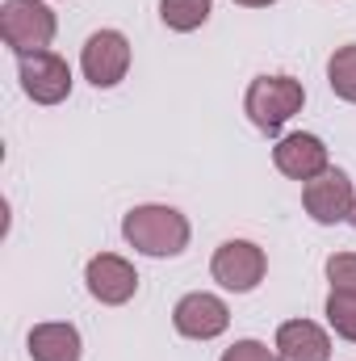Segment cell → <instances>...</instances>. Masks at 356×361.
<instances>
[{"instance_id":"8992f818","label":"cell","mask_w":356,"mask_h":361,"mask_svg":"<svg viewBox=\"0 0 356 361\" xmlns=\"http://www.w3.org/2000/svg\"><path fill=\"white\" fill-rule=\"evenodd\" d=\"M17 72H21V89L38 105H59L72 92V68L68 59H59L55 51H34V55H17Z\"/></svg>"},{"instance_id":"30bf717a","label":"cell","mask_w":356,"mask_h":361,"mask_svg":"<svg viewBox=\"0 0 356 361\" xmlns=\"http://www.w3.org/2000/svg\"><path fill=\"white\" fill-rule=\"evenodd\" d=\"M84 281H89V294L96 302H105V307H122V302H130L134 290H139L134 265H130L126 257H117V252L92 257L89 269H84Z\"/></svg>"},{"instance_id":"5bb4252c","label":"cell","mask_w":356,"mask_h":361,"mask_svg":"<svg viewBox=\"0 0 356 361\" xmlns=\"http://www.w3.org/2000/svg\"><path fill=\"white\" fill-rule=\"evenodd\" d=\"M327 85L340 101H352L356 105V42L340 47L331 59H327Z\"/></svg>"},{"instance_id":"9a60e30c","label":"cell","mask_w":356,"mask_h":361,"mask_svg":"<svg viewBox=\"0 0 356 361\" xmlns=\"http://www.w3.org/2000/svg\"><path fill=\"white\" fill-rule=\"evenodd\" d=\"M327 324H331V332L340 341L356 345V294H344V290L327 294Z\"/></svg>"},{"instance_id":"4fadbf2b","label":"cell","mask_w":356,"mask_h":361,"mask_svg":"<svg viewBox=\"0 0 356 361\" xmlns=\"http://www.w3.org/2000/svg\"><path fill=\"white\" fill-rule=\"evenodd\" d=\"M210 13H214V0H160V17H164V25L177 30V34L201 30V25L210 21Z\"/></svg>"},{"instance_id":"e0dca14e","label":"cell","mask_w":356,"mask_h":361,"mask_svg":"<svg viewBox=\"0 0 356 361\" xmlns=\"http://www.w3.org/2000/svg\"><path fill=\"white\" fill-rule=\"evenodd\" d=\"M222 361H281V357H276V349H268L260 341H235L222 353Z\"/></svg>"},{"instance_id":"d6986e66","label":"cell","mask_w":356,"mask_h":361,"mask_svg":"<svg viewBox=\"0 0 356 361\" xmlns=\"http://www.w3.org/2000/svg\"><path fill=\"white\" fill-rule=\"evenodd\" d=\"M348 223H352V227H356V210H352V219H348Z\"/></svg>"},{"instance_id":"8fae6325","label":"cell","mask_w":356,"mask_h":361,"mask_svg":"<svg viewBox=\"0 0 356 361\" xmlns=\"http://www.w3.org/2000/svg\"><path fill=\"white\" fill-rule=\"evenodd\" d=\"M276 357L281 361H331V336L314 319H285L276 328Z\"/></svg>"},{"instance_id":"277c9868","label":"cell","mask_w":356,"mask_h":361,"mask_svg":"<svg viewBox=\"0 0 356 361\" xmlns=\"http://www.w3.org/2000/svg\"><path fill=\"white\" fill-rule=\"evenodd\" d=\"M210 273H214V281H218L222 290H231V294H252V290L265 281L268 257H265V248L252 244V240H227V244L214 252Z\"/></svg>"},{"instance_id":"ba28073f","label":"cell","mask_w":356,"mask_h":361,"mask_svg":"<svg viewBox=\"0 0 356 361\" xmlns=\"http://www.w3.org/2000/svg\"><path fill=\"white\" fill-rule=\"evenodd\" d=\"M172 324H177L180 336H189V341H214V336H222L231 328V307L218 294L193 290V294H184L177 302Z\"/></svg>"},{"instance_id":"9c48e42d","label":"cell","mask_w":356,"mask_h":361,"mask_svg":"<svg viewBox=\"0 0 356 361\" xmlns=\"http://www.w3.org/2000/svg\"><path fill=\"white\" fill-rule=\"evenodd\" d=\"M272 164H276V173H285L289 180H314L331 169V156H327V143L319 135L298 130V135H285L272 147Z\"/></svg>"},{"instance_id":"6da1fadb","label":"cell","mask_w":356,"mask_h":361,"mask_svg":"<svg viewBox=\"0 0 356 361\" xmlns=\"http://www.w3.org/2000/svg\"><path fill=\"white\" fill-rule=\"evenodd\" d=\"M122 235L134 252L143 257H180L189 248V219L177 206H134L122 219Z\"/></svg>"},{"instance_id":"7c38bea8","label":"cell","mask_w":356,"mask_h":361,"mask_svg":"<svg viewBox=\"0 0 356 361\" xmlns=\"http://www.w3.org/2000/svg\"><path fill=\"white\" fill-rule=\"evenodd\" d=\"M25 349H30V357L34 361H80V332H76V324H38V328H30V341H25Z\"/></svg>"},{"instance_id":"7a4b0ae2","label":"cell","mask_w":356,"mask_h":361,"mask_svg":"<svg viewBox=\"0 0 356 361\" xmlns=\"http://www.w3.org/2000/svg\"><path fill=\"white\" fill-rule=\"evenodd\" d=\"M302 105H306V89L293 76H256L248 85V97H243L252 126L265 135H276L293 114H302Z\"/></svg>"},{"instance_id":"5b68a950","label":"cell","mask_w":356,"mask_h":361,"mask_svg":"<svg viewBox=\"0 0 356 361\" xmlns=\"http://www.w3.org/2000/svg\"><path fill=\"white\" fill-rule=\"evenodd\" d=\"M80 68H84V80L96 89L122 85L130 72V38L122 30H96L80 51Z\"/></svg>"},{"instance_id":"ac0fdd59","label":"cell","mask_w":356,"mask_h":361,"mask_svg":"<svg viewBox=\"0 0 356 361\" xmlns=\"http://www.w3.org/2000/svg\"><path fill=\"white\" fill-rule=\"evenodd\" d=\"M235 4H243V8H268V4H276V0H235Z\"/></svg>"},{"instance_id":"2e32d148","label":"cell","mask_w":356,"mask_h":361,"mask_svg":"<svg viewBox=\"0 0 356 361\" xmlns=\"http://www.w3.org/2000/svg\"><path fill=\"white\" fill-rule=\"evenodd\" d=\"M327 281H331V290L356 294V252H336V257H327Z\"/></svg>"},{"instance_id":"52a82bcc","label":"cell","mask_w":356,"mask_h":361,"mask_svg":"<svg viewBox=\"0 0 356 361\" xmlns=\"http://www.w3.org/2000/svg\"><path fill=\"white\" fill-rule=\"evenodd\" d=\"M302 206H306V214H310L314 223H323V227H336V223L352 219L356 193H352V180H348V173L327 169L323 177L306 180V185H302Z\"/></svg>"},{"instance_id":"3957f363","label":"cell","mask_w":356,"mask_h":361,"mask_svg":"<svg viewBox=\"0 0 356 361\" xmlns=\"http://www.w3.org/2000/svg\"><path fill=\"white\" fill-rule=\"evenodd\" d=\"M55 13L42 0H4L0 8V38L13 55H34L55 42Z\"/></svg>"}]
</instances>
